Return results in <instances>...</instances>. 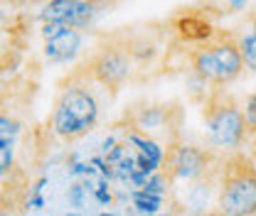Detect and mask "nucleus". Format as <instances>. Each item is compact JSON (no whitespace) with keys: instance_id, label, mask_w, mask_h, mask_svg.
Wrapping results in <instances>:
<instances>
[{"instance_id":"18","label":"nucleus","mask_w":256,"mask_h":216,"mask_svg":"<svg viewBox=\"0 0 256 216\" xmlns=\"http://www.w3.org/2000/svg\"><path fill=\"white\" fill-rule=\"evenodd\" d=\"M226 5H229V10L239 12V10H244V7L249 5V0H226Z\"/></svg>"},{"instance_id":"15","label":"nucleus","mask_w":256,"mask_h":216,"mask_svg":"<svg viewBox=\"0 0 256 216\" xmlns=\"http://www.w3.org/2000/svg\"><path fill=\"white\" fill-rule=\"evenodd\" d=\"M84 194H86V187L74 182V185L66 189V202H69V207H72V209H82V207H84Z\"/></svg>"},{"instance_id":"23","label":"nucleus","mask_w":256,"mask_h":216,"mask_svg":"<svg viewBox=\"0 0 256 216\" xmlns=\"http://www.w3.org/2000/svg\"><path fill=\"white\" fill-rule=\"evenodd\" d=\"M101 216H116V214H108V212H106V214H101Z\"/></svg>"},{"instance_id":"19","label":"nucleus","mask_w":256,"mask_h":216,"mask_svg":"<svg viewBox=\"0 0 256 216\" xmlns=\"http://www.w3.org/2000/svg\"><path fill=\"white\" fill-rule=\"evenodd\" d=\"M15 2H20V5H44L47 0H15Z\"/></svg>"},{"instance_id":"7","label":"nucleus","mask_w":256,"mask_h":216,"mask_svg":"<svg viewBox=\"0 0 256 216\" xmlns=\"http://www.w3.org/2000/svg\"><path fill=\"white\" fill-rule=\"evenodd\" d=\"M212 160H214L212 150L188 145V143H172L168 145V160H165L162 172L172 182H194L210 172Z\"/></svg>"},{"instance_id":"13","label":"nucleus","mask_w":256,"mask_h":216,"mask_svg":"<svg viewBox=\"0 0 256 216\" xmlns=\"http://www.w3.org/2000/svg\"><path fill=\"white\" fill-rule=\"evenodd\" d=\"M15 145H18V138H2V135H0V177H2V180H5L8 172L12 170Z\"/></svg>"},{"instance_id":"2","label":"nucleus","mask_w":256,"mask_h":216,"mask_svg":"<svg viewBox=\"0 0 256 216\" xmlns=\"http://www.w3.org/2000/svg\"><path fill=\"white\" fill-rule=\"evenodd\" d=\"M190 66L194 76L210 86H229L246 69L239 42L226 34L207 37L200 47H194L190 52Z\"/></svg>"},{"instance_id":"5","label":"nucleus","mask_w":256,"mask_h":216,"mask_svg":"<svg viewBox=\"0 0 256 216\" xmlns=\"http://www.w3.org/2000/svg\"><path fill=\"white\" fill-rule=\"evenodd\" d=\"M136 64L138 59L133 57L128 42H106L89 57L84 74L101 89L118 91L126 81H130Z\"/></svg>"},{"instance_id":"17","label":"nucleus","mask_w":256,"mask_h":216,"mask_svg":"<svg viewBox=\"0 0 256 216\" xmlns=\"http://www.w3.org/2000/svg\"><path fill=\"white\" fill-rule=\"evenodd\" d=\"M244 116H246L249 133H254L256 135V89H254V93L246 98V103H244Z\"/></svg>"},{"instance_id":"9","label":"nucleus","mask_w":256,"mask_h":216,"mask_svg":"<svg viewBox=\"0 0 256 216\" xmlns=\"http://www.w3.org/2000/svg\"><path fill=\"white\" fill-rule=\"evenodd\" d=\"M42 34V57L47 64H69L74 62L84 44V32L64 25H40Z\"/></svg>"},{"instance_id":"6","label":"nucleus","mask_w":256,"mask_h":216,"mask_svg":"<svg viewBox=\"0 0 256 216\" xmlns=\"http://www.w3.org/2000/svg\"><path fill=\"white\" fill-rule=\"evenodd\" d=\"M118 0H47L42 5V10L37 12L40 25H64V27H74V30H89L96 22V17L116 5Z\"/></svg>"},{"instance_id":"16","label":"nucleus","mask_w":256,"mask_h":216,"mask_svg":"<svg viewBox=\"0 0 256 216\" xmlns=\"http://www.w3.org/2000/svg\"><path fill=\"white\" fill-rule=\"evenodd\" d=\"M94 199L98 204H104V207H111L114 204V194H111V189H108V180H98V185L94 187Z\"/></svg>"},{"instance_id":"11","label":"nucleus","mask_w":256,"mask_h":216,"mask_svg":"<svg viewBox=\"0 0 256 216\" xmlns=\"http://www.w3.org/2000/svg\"><path fill=\"white\" fill-rule=\"evenodd\" d=\"M239 42V52H242V59H244V66L256 74V15L244 25L242 34L236 37Z\"/></svg>"},{"instance_id":"3","label":"nucleus","mask_w":256,"mask_h":216,"mask_svg":"<svg viewBox=\"0 0 256 216\" xmlns=\"http://www.w3.org/2000/svg\"><path fill=\"white\" fill-rule=\"evenodd\" d=\"M217 212L229 216H256V167L242 155L224 160Z\"/></svg>"},{"instance_id":"4","label":"nucleus","mask_w":256,"mask_h":216,"mask_svg":"<svg viewBox=\"0 0 256 216\" xmlns=\"http://www.w3.org/2000/svg\"><path fill=\"white\" fill-rule=\"evenodd\" d=\"M249 135L244 108L214 96L204 108V140L212 153H236Z\"/></svg>"},{"instance_id":"12","label":"nucleus","mask_w":256,"mask_h":216,"mask_svg":"<svg viewBox=\"0 0 256 216\" xmlns=\"http://www.w3.org/2000/svg\"><path fill=\"white\" fill-rule=\"evenodd\" d=\"M130 202H133V209L140 216H156L160 212V207L165 204V197L146 192V189H133L130 192Z\"/></svg>"},{"instance_id":"24","label":"nucleus","mask_w":256,"mask_h":216,"mask_svg":"<svg viewBox=\"0 0 256 216\" xmlns=\"http://www.w3.org/2000/svg\"><path fill=\"white\" fill-rule=\"evenodd\" d=\"M158 216H165V214H158Z\"/></svg>"},{"instance_id":"14","label":"nucleus","mask_w":256,"mask_h":216,"mask_svg":"<svg viewBox=\"0 0 256 216\" xmlns=\"http://www.w3.org/2000/svg\"><path fill=\"white\" fill-rule=\"evenodd\" d=\"M50 182V177H40V180H34V185H32L30 194H28V199H25V209L28 212H40L42 207H44V187Z\"/></svg>"},{"instance_id":"10","label":"nucleus","mask_w":256,"mask_h":216,"mask_svg":"<svg viewBox=\"0 0 256 216\" xmlns=\"http://www.w3.org/2000/svg\"><path fill=\"white\" fill-rule=\"evenodd\" d=\"M124 140H126L128 145L136 150L138 155H143L150 165H153V170L160 172L162 167H165V160H168V148L156 140V138H148V135H143V133H138V130H130L126 128V133H124Z\"/></svg>"},{"instance_id":"21","label":"nucleus","mask_w":256,"mask_h":216,"mask_svg":"<svg viewBox=\"0 0 256 216\" xmlns=\"http://www.w3.org/2000/svg\"><path fill=\"white\" fill-rule=\"evenodd\" d=\"M200 216H229V214H222V212H207V214H200Z\"/></svg>"},{"instance_id":"20","label":"nucleus","mask_w":256,"mask_h":216,"mask_svg":"<svg viewBox=\"0 0 256 216\" xmlns=\"http://www.w3.org/2000/svg\"><path fill=\"white\" fill-rule=\"evenodd\" d=\"M0 216H15L12 207H2V209H0Z\"/></svg>"},{"instance_id":"8","label":"nucleus","mask_w":256,"mask_h":216,"mask_svg":"<svg viewBox=\"0 0 256 216\" xmlns=\"http://www.w3.org/2000/svg\"><path fill=\"white\" fill-rule=\"evenodd\" d=\"M175 106H160V103H146L138 106L136 111L126 113V123L130 130H138L148 138H156L160 143L168 140V145L178 143L175 140V128H172V116H175Z\"/></svg>"},{"instance_id":"1","label":"nucleus","mask_w":256,"mask_h":216,"mask_svg":"<svg viewBox=\"0 0 256 216\" xmlns=\"http://www.w3.org/2000/svg\"><path fill=\"white\" fill-rule=\"evenodd\" d=\"M92 79L84 71H76L69 81H64L50 116V128L60 140H79L92 133L101 116V103L92 89Z\"/></svg>"},{"instance_id":"22","label":"nucleus","mask_w":256,"mask_h":216,"mask_svg":"<svg viewBox=\"0 0 256 216\" xmlns=\"http://www.w3.org/2000/svg\"><path fill=\"white\" fill-rule=\"evenodd\" d=\"M64 216H79V214H76V212H66Z\"/></svg>"}]
</instances>
